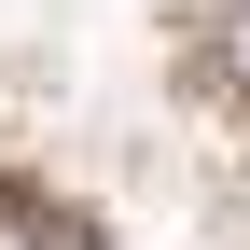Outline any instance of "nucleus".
<instances>
[{
	"label": "nucleus",
	"mask_w": 250,
	"mask_h": 250,
	"mask_svg": "<svg viewBox=\"0 0 250 250\" xmlns=\"http://www.w3.org/2000/svg\"><path fill=\"white\" fill-rule=\"evenodd\" d=\"M0 250H42V208L28 195H0Z\"/></svg>",
	"instance_id": "obj_1"
},
{
	"label": "nucleus",
	"mask_w": 250,
	"mask_h": 250,
	"mask_svg": "<svg viewBox=\"0 0 250 250\" xmlns=\"http://www.w3.org/2000/svg\"><path fill=\"white\" fill-rule=\"evenodd\" d=\"M223 70L250 83V0H223Z\"/></svg>",
	"instance_id": "obj_2"
}]
</instances>
